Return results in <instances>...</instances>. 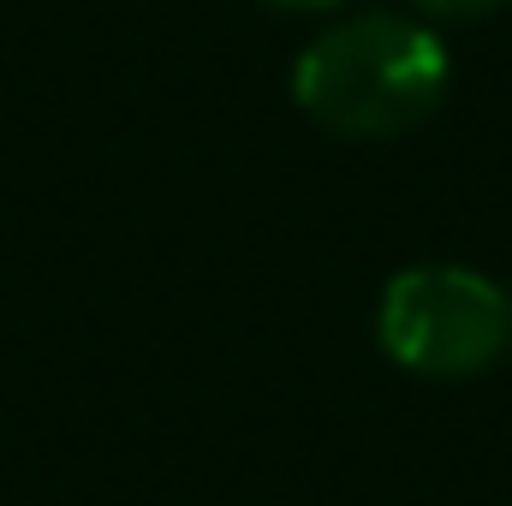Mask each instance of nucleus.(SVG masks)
I'll use <instances>...</instances> for the list:
<instances>
[{"label":"nucleus","mask_w":512,"mask_h":506,"mask_svg":"<svg viewBox=\"0 0 512 506\" xmlns=\"http://www.w3.org/2000/svg\"><path fill=\"white\" fill-rule=\"evenodd\" d=\"M453 84V60L423 18L352 12L328 24L292 72L298 108L340 137H399L423 126Z\"/></svg>","instance_id":"1"},{"label":"nucleus","mask_w":512,"mask_h":506,"mask_svg":"<svg viewBox=\"0 0 512 506\" xmlns=\"http://www.w3.org/2000/svg\"><path fill=\"white\" fill-rule=\"evenodd\" d=\"M382 346L417 376H477L512 346V292L477 268L423 262L393 274L382 292Z\"/></svg>","instance_id":"2"},{"label":"nucleus","mask_w":512,"mask_h":506,"mask_svg":"<svg viewBox=\"0 0 512 506\" xmlns=\"http://www.w3.org/2000/svg\"><path fill=\"white\" fill-rule=\"evenodd\" d=\"M423 18H447V24H459V18H489L495 6H507V0H411Z\"/></svg>","instance_id":"3"},{"label":"nucleus","mask_w":512,"mask_h":506,"mask_svg":"<svg viewBox=\"0 0 512 506\" xmlns=\"http://www.w3.org/2000/svg\"><path fill=\"white\" fill-rule=\"evenodd\" d=\"M268 6H286V12H334L346 0H268Z\"/></svg>","instance_id":"4"}]
</instances>
